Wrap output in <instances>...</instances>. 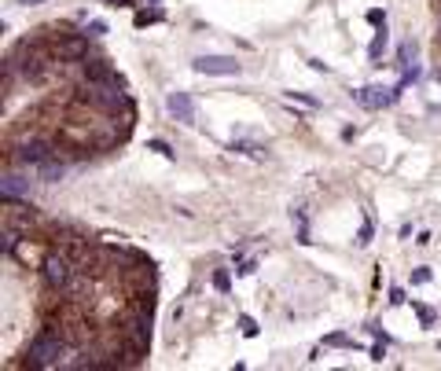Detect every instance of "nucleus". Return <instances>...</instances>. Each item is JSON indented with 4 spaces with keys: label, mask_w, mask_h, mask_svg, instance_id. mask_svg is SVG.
<instances>
[{
    "label": "nucleus",
    "mask_w": 441,
    "mask_h": 371,
    "mask_svg": "<svg viewBox=\"0 0 441 371\" xmlns=\"http://www.w3.org/2000/svg\"><path fill=\"white\" fill-rule=\"evenodd\" d=\"M67 338L56 335V331H41L34 342H30V364L34 368H56V364H67Z\"/></svg>",
    "instance_id": "nucleus-1"
},
{
    "label": "nucleus",
    "mask_w": 441,
    "mask_h": 371,
    "mask_svg": "<svg viewBox=\"0 0 441 371\" xmlns=\"http://www.w3.org/2000/svg\"><path fill=\"white\" fill-rule=\"evenodd\" d=\"M74 276H78V265H74L63 250H59V254H48V258L41 261V280H45L52 291H59V294L70 287Z\"/></svg>",
    "instance_id": "nucleus-2"
},
{
    "label": "nucleus",
    "mask_w": 441,
    "mask_h": 371,
    "mask_svg": "<svg viewBox=\"0 0 441 371\" xmlns=\"http://www.w3.org/2000/svg\"><path fill=\"white\" fill-rule=\"evenodd\" d=\"M59 155V147L52 144V140H41V136H30V140H23L19 144V151H15V158L23 166H41V162H48V158H56Z\"/></svg>",
    "instance_id": "nucleus-3"
},
{
    "label": "nucleus",
    "mask_w": 441,
    "mask_h": 371,
    "mask_svg": "<svg viewBox=\"0 0 441 371\" xmlns=\"http://www.w3.org/2000/svg\"><path fill=\"white\" fill-rule=\"evenodd\" d=\"M195 74H206V78H232V74H239V59H232V56H199L195 63Z\"/></svg>",
    "instance_id": "nucleus-4"
},
{
    "label": "nucleus",
    "mask_w": 441,
    "mask_h": 371,
    "mask_svg": "<svg viewBox=\"0 0 441 371\" xmlns=\"http://www.w3.org/2000/svg\"><path fill=\"white\" fill-rule=\"evenodd\" d=\"M52 52H56V63H85V59H89V34H81V37H59Z\"/></svg>",
    "instance_id": "nucleus-5"
},
{
    "label": "nucleus",
    "mask_w": 441,
    "mask_h": 371,
    "mask_svg": "<svg viewBox=\"0 0 441 371\" xmlns=\"http://www.w3.org/2000/svg\"><path fill=\"white\" fill-rule=\"evenodd\" d=\"M81 78H85V85H111V81H122V74H118L107 59H85Z\"/></svg>",
    "instance_id": "nucleus-6"
},
{
    "label": "nucleus",
    "mask_w": 441,
    "mask_h": 371,
    "mask_svg": "<svg viewBox=\"0 0 441 371\" xmlns=\"http://www.w3.org/2000/svg\"><path fill=\"white\" fill-rule=\"evenodd\" d=\"M353 96H357L361 107L379 111V107H390V103H397V96H401V85H397V89H379V85H372V89H361V92H353Z\"/></svg>",
    "instance_id": "nucleus-7"
},
{
    "label": "nucleus",
    "mask_w": 441,
    "mask_h": 371,
    "mask_svg": "<svg viewBox=\"0 0 441 371\" xmlns=\"http://www.w3.org/2000/svg\"><path fill=\"white\" fill-rule=\"evenodd\" d=\"M166 111L173 114L177 122H184V125H191V122H195V103H191V96H188V92H169Z\"/></svg>",
    "instance_id": "nucleus-8"
},
{
    "label": "nucleus",
    "mask_w": 441,
    "mask_h": 371,
    "mask_svg": "<svg viewBox=\"0 0 441 371\" xmlns=\"http://www.w3.org/2000/svg\"><path fill=\"white\" fill-rule=\"evenodd\" d=\"M34 173H37L41 180H48V184H56V180H63V173H67V166H63L59 155H56V158H48V162L34 166Z\"/></svg>",
    "instance_id": "nucleus-9"
},
{
    "label": "nucleus",
    "mask_w": 441,
    "mask_h": 371,
    "mask_svg": "<svg viewBox=\"0 0 441 371\" xmlns=\"http://www.w3.org/2000/svg\"><path fill=\"white\" fill-rule=\"evenodd\" d=\"M0 192H4V199H19L30 192V180H23L19 173H8L4 180H0Z\"/></svg>",
    "instance_id": "nucleus-10"
},
{
    "label": "nucleus",
    "mask_w": 441,
    "mask_h": 371,
    "mask_svg": "<svg viewBox=\"0 0 441 371\" xmlns=\"http://www.w3.org/2000/svg\"><path fill=\"white\" fill-rule=\"evenodd\" d=\"M383 52H386V30H379V34H375V41L368 45V59H372V63H379V59H383Z\"/></svg>",
    "instance_id": "nucleus-11"
},
{
    "label": "nucleus",
    "mask_w": 441,
    "mask_h": 371,
    "mask_svg": "<svg viewBox=\"0 0 441 371\" xmlns=\"http://www.w3.org/2000/svg\"><path fill=\"white\" fill-rule=\"evenodd\" d=\"M228 151H239V155H261V147H257V144H246V140H232Z\"/></svg>",
    "instance_id": "nucleus-12"
},
{
    "label": "nucleus",
    "mask_w": 441,
    "mask_h": 371,
    "mask_svg": "<svg viewBox=\"0 0 441 371\" xmlns=\"http://www.w3.org/2000/svg\"><path fill=\"white\" fill-rule=\"evenodd\" d=\"M151 23H162V12H136V26H151Z\"/></svg>",
    "instance_id": "nucleus-13"
},
{
    "label": "nucleus",
    "mask_w": 441,
    "mask_h": 371,
    "mask_svg": "<svg viewBox=\"0 0 441 371\" xmlns=\"http://www.w3.org/2000/svg\"><path fill=\"white\" fill-rule=\"evenodd\" d=\"M239 331H243L246 338H254V335H257V324H254V316H239Z\"/></svg>",
    "instance_id": "nucleus-14"
},
{
    "label": "nucleus",
    "mask_w": 441,
    "mask_h": 371,
    "mask_svg": "<svg viewBox=\"0 0 441 371\" xmlns=\"http://www.w3.org/2000/svg\"><path fill=\"white\" fill-rule=\"evenodd\" d=\"M213 287H217L221 294H228V287H232V280H228V272H213Z\"/></svg>",
    "instance_id": "nucleus-15"
},
{
    "label": "nucleus",
    "mask_w": 441,
    "mask_h": 371,
    "mask_svg": "<svg viewBox=\"0 0 441 371\" xmlns=\"http://www.w3.org/2000/svg\"><path fill=\"white\" fill-rule=\"evenodd\" d=\"M368 23H372L375 30H386V12H379V8H372V12H368Z\"/></svg>",
    "instance_id": "nucleus-16"
},
{
    "label": "nucleus",
    "mask_w": 441,
    "mask_h": 371,
    "mask_svg": "<svg viewBox=\"0 0 441 371\" xmlns=\"http://www.w3.org/2000/svg\"><path fill=\"white\" fill-rule=\"evenodd\" d=\"M368 243H372V221H364L357 232V247H368Z\"/></svg>",
    "instance_id": "nucleus-17"
},
{
    "label": "nucleus",
    "mask_w": 441,
    "mask_h": 371,
    "mask_svg": "<svg viewBox=\"0 0 441 371\" xmlns=\"http://www.w3.org/2000/svg\"><path fill=\"white\" fill-rule=\"evenodd\" d=\"M151 151H158L162 158H173V155H177V151H173V147H169L166 140H151Z\"/></svg>",
    "instance_id": "nucleus-18"
},
{
    "label": "nucleus",
    "mask_w": 441,
    "mask_h": 371,
    "mask_svg": "<svg viewBox=\"0 0 441 371\" xmlns=\"http://www.w3.org/2000/svg\"><path fill=\"white\" fill-rule=\"evenodd\" d=\"M85 34H89V37H100V34H107V23H103V19H92Z\"/></svg>",
    "instance_id": "nucleus-19"
},
{
    "label": "nucleus",
    "mask_w": 441,
    "mask_h": 371,
    "mask_svg": "<svg viewBox=\"0 0 441 371\" xmlns=\"http://www.w3.org/2000/svg\"><path fill=\"white\" fill-rule=\"evenodd\" d=\"M254 269H257V261H254V258H246V261L235 265V272H239V276H254Z\"/></svg>",
    "instance_id": "nucleus-20"
},
{
    "label": "nucleus",
    "mask_w": 441,
    "mask_h": 371,
    "mask_svg": "<svg viewBox=\"0 0 441 371\" xmlns=\"http://www.w3.org/2000/svg\"><path fill=\"white\" fill-rule=\"evenodd\" d=\"M287 100H298V103H305V107H316V100L305 96V92H287Z\"/></svg>",
    "instance_id": "nucleus-21"
},
{
    "label": "nucleus",
    "mask_w": 441,
    "mask_h": 371,
    "mask_svg": "<svg viewBox=\"0 0 441 371\" xmlns=\"http://www.w3.org/2000/svg\"><path fill=\"white\" fill-rule=\"evenodd\" d=\"M324 346H353V342H349L346 335H327V338H324Z\"/></svg>",
    "instance_id": "nucleus-22"
},
{
    "label": "nucleus",
    "mask_w": 441,
    "mask_h": 371,
    "mask_svg": "<svg viewBox=\"0 0 441 371\" xmlns=\"http://www.w3.org/2000/svg\"><path fill=\"white\" fill-rule=\"evenodd\" d=\"M412 283H416V287H419V283H430V269H416L412 272Z\"/></svg>",
    "instance_id": "nucleus-23"
},
{
    "label": "nucleus",
    "mask_w": 441,
    "mask_h": 371,
    "mask_svg": "<svg viewBox=\"0 0 441 371\" xmlns=\"http://www.w3.org/2000/svg\"><path fill=\"white\" fill-rule=\"evenodd\" d=\"M416 316H419V320H423V324H434V313H430L427 305H416Z\"/></svg>",
    "instance_id": "nucleus-24"
},
{
    "label": "nucleus",
    "mask_w": 441,
    "mask_h": 371,
    "mask_svg": "<svg viewBox=\"0 0 441 371\" xmlns=\"http://www.w3.org/2000/svg\"><path fill=\"white\" fill-rule=\"evenodd\" d=\"M401 302H405V291L394 287V291H390V305H401Z\"/></svg>",
    "instance_id": "nucleus-25"
},
{
    "label": "nucleus",
    "mask_w": 441,
    "mask_h": 371,
    "mask_svg": "<svg viewBox=\"0 0 441 371\" xmlns=\"http://www.w3.org/2000/svg\"><path fill=\"white\" fill-rule=\"evenodd\" d=\"M19 4H26V8H34V4H45V0H19Z\"/></svg>",
    "instance_id": "nucleus-26"
},
{
    "label": "nucleus",
    "mask_w": 441,
    "mask_h": 371,
    "mask_svg": "<svg viewBox=\"0 0 441 371\" xmlns=\"http://www.w3.org/2000/svg\"><path fill=\"white\" fill-rule=\"evenodd\" d=\"M107 4H129V0H107Z\"/></svg>",
    "instance_id": "nucleus-27"
}]
</instances>
